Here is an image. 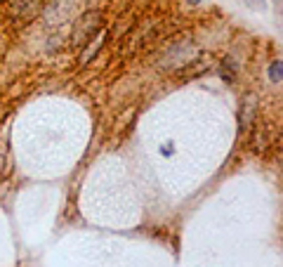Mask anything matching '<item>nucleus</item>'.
<instances>
[{"mask_svg": "<svg viewBox=\"0 0 283 267\" xmlns=\"http://www.w3.org/2000/svg\"><path fill=\"white\" fill-rule=\"evenodd\" d=\"M250 8H257V10H267V3L264 0H248Z\"/></svg>", "mask_w": 283, "mask_h": 267, "instance_id": "4", "label": "nucleus"}, {"mask_svg": "<svg viewBox=\"0 0 283 267\" xmlns=\"http://www.w3.org/2000/svg\"><path fill=\"white\" fill-rule=\"evenodd\" d=\"M192 3H199V0H192Z\"/></svg>", "mask_w": 283, "mask_h": 267, "instance_id": "5", "label": "nucleus"}, {"mask_svg": "<svg viewBox=\"0 0 283 267\" xmlns=\"http://www.w3.org/2000/svg\"><path fill=\"white\" fill-rule=\"evenodd\" d=\"M220 73H222V78L227 80V83H231V80H234V76H236V64L227 57V59L222 62V66H220Z\"/></svg>", "mask_w": 283, "mask_h": 267, "instance_id": "2", "label": "nucleus"}, {"mask_svg": "<svg viewBox=\"0 0 283 267\" xmlns=\"http://www.w3.org/2000/svg\"><path fill=\"white\" fill-rule=\"evenodd\" d=\"M269 78L274 80V83H278V80H281V62H278V59L269 66Z\"/></svg>", "mask_w": 283, "mask_h": 267, "instance_id": "3", "label": "nucleus"}, {"mask_svg": "<svg viewBox=\"0 0 283 267\" xmlns=\"http://www.w3.org/2000/svg\"><path fill=\"white\" fill-rule=\"evenodd\" d=\"M97 26H100V12H87V15L78 22V26H76V33H73V43H87L90 40V36L95 31H97Z\"/></svg>", "mask_w": 283, "mask_h": 267, "instance_id": "1", "label": "nucleus"}]
</instances>
